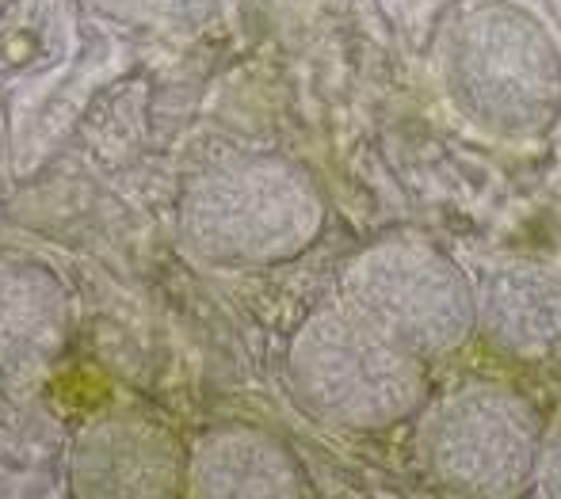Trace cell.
Segmentation results:
<instances>
[{"mask_svg": "<svg viewBox=\"0 0 561 499\" xmlns=\"http://www.w3.org/2000/svg\"><path fill=\"white\" fill-rule=\"evenodd\" d=\"M439 84L493 141H539L561 123V46L516 0H470L439 38Z\"/></svg>", "mask_w": 561, "mask_h": 499, "instance_id": "obj_1", "label": "cell"}, {"mask_svg": "<svg viewBox=\"0 0 561 499\" xmlns=\"http://www.w3.org/2000/svg\"><path fill=\"white\" fill-rule=\"evenodd\" d=\"M325 218V192L306 164L283 153H233L187 179L176 229L203 264L256 271L310 252Z\"/></svg>", "mask_w": 561, "mask_h": 499, "instance_id": "obj_2", "label": "cell"}, {"mask_svg": "<svg viewBox=\"0 0 561 499\" xmlns=\"http://www.w3.org/2000/svg\"><path fill=\"white\" fill-rule=\"evenodd\" d=\"M290 401L333 431H390L428 404V362L393 347L344 305L306 316L287 351Z\"/></svg>", "mask_w": 561, "mask_h": 499, "instance_id": "obj_3", "label": "cell"}, {"mask_svg": "<svg viewBox=\"0 0 561 499\" xmlns=\"http://www.w3.org/2000/svg\"><path fill=\"white\" fill-rule=\"evenodd\" d=\"M340 305L421 362L462 351L478 332V287L444 248L390 236L340 271Z\"/></svg>", "mask_w": 561, "mask_h": 499, "instance_id": "obj_4", "label": "cell"}, {"mask_svg": "<svg viewBox=\"0 0 561 499\" xmlns=\"http://www.w3.org/2000/svg\"><path fill=\"white\" fill-rule=\"evenodd\" d=\"M539 408L501 382H470L424 404L416 457L444 492L512 499L535 488L542 450Z\"/></svg>", "mask_w": 561, "mask_h": 499, "instance_id": "obj_5", "label": "cell"}, {"mask_svg": "<svg viewBox=\"0 0 561 499\" xmlns=\"http://www.w3.org/2000/svg\"><path fill=\"white\" fill-rule=\"evenodd\" d=\"M73 324V298L50 267L0 252V397H27L46 382Z\"/></svg>", "mask_w": 561, "mask_h": 499, "instance_id": "obj_6", "label": "cell"}, {"mask_svg": "<svg viewBox=\"0 0 561 499\" xmlns=\"http://www.w3.org/2000/svg\"><path fill=\"white\" fill-rule=\"evenodd\" d=\"M187 485V454L164 423L112 411L81 427L69 454L77 496H176Z\"/></svg>", "mask_w": 561, "mask_h": 499, "instance_id": "obj_7", "label": "cell"}, {"mask_svg": "<svg viewBox=\"0 0 561 499\" xmlns=\"http://www.w3.org/2000/svg\"><path fill=\"white\" fill-rule=\"evenodd\" d=\"M478 332L516 359L561 355V271L535 259H508L478 287Z\"/></svg>", "mask_w": 561, "mask_h": 499, "instance_id": "obj_8", "label": "cell"}, {"mask_svg": "<svg viewBox=\"0 0 561 499\" xmlns=\"http://www.w3.org/2000/svg\"><path fill=\"white\" fill-rule=\"evenodd\" d=\"M187 496L295 499L310 496V477L283 439L256 427H218L187 454Z\"/></svg>", "mask_w": 561, "mask_h": 499, "instance_id": "obj_9", "label": "cell"}, {"mask_svg": "<svg viewBox=\"0 0 561 499\" xmlns=\"http://www.w3.org/2000/svg\"><path fill=\"white\" fill-rule=\"evenodd\" d=\"M89 12L118 27L149 31V35H192L218 15L222 0H84Z\"/></svg>", "mask_w": 561, "mask_h": 499, "instance_id": "obj_10", "label": "cell"}, {"mask_svg": "<svg viewBox=\"0 0 561 499\" xmlns=\"http://www.w3.org/2000/svg\"><path fill=\"white\" fill-rule=\"evenodd\" d=\"M535 492L561 496V411L554 423H547V431H542L539 465H535Z\"/></svg>", "mask_w": 561, "mask_h": 499, "instance_id": "obj_11", "label": "cell"}, {"mask_svg": "<svg viewBox=\"0 0 561 499\" xmlns=\"http://www.w3.org/2000/svg\"><path fill=\"white\" fill-rule=\"evenodd\" d=\"M8 8H12V0H0V15H4V12H8Z\"/></svg>", "mask_w": 561, "mask_h": 499, "instance_id": "obj_12", "label": "cell"}]
</instances>
